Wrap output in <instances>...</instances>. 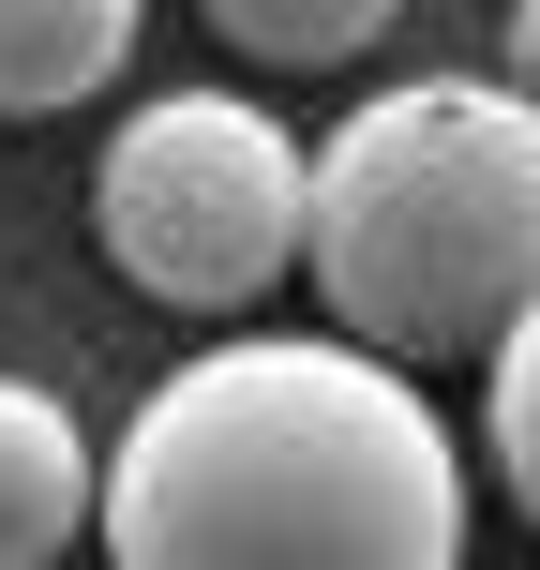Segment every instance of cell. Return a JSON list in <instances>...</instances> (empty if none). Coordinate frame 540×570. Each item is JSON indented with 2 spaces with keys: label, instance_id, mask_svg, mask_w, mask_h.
Instances as JSON below:
<instances>
[{
  "label": "cell",
  "instance_id": "6da1fadb",
  "mask_svg": "<svg viewBox=\"0 0 540 570\" xmlns=\"http://www.w3.org/2000/svg\"><path fill=\"white\" fill-rule=\"evenodd\" d=\"M120 570H465V451L345 331H226L106 451Z\"/></svg>",
  "mask_w": 540,
  "mask_h": 570
},
{
  "label": "cell",
  "instance_id": "7a4b0ae2",
  "mask_svg": "<svg viewBox=\"0 0 540 570\" xmlns=\"http://www.w3.org/2000/svg\"><path fill=\"white\" fill-rule=\"evenodd\" d=\"M315 301L391 375L495 361L540 315V106L511 76H405L331 120Z\"/></svg>",
  "mask_w": 540,
  "mask_h": 570
},
{
  "label": "cell",
  "instance_id": "3957f363",
  "mask_svg": "<svg viewBox=\"0 0 540 570\" xmlns=\"http://www.w3.org/2000/svg\"><path fill=\"white\" fill-rule=\"evenodd\" d=\"M90 226L136 301L166 315H256L315 256V150L285 136L256 90H150L106 136Z\"/></svg>",
  "mask_w": 540,
  "mask_h": 570
},
{
  "label": "cell",
  "instance_id": "277c9868",
  "mask_svg": "<svg viewBox=\"0 0 540 570\" xmlns=\"http://www.w3.org/2000/svg\"><path fill=\"white\" fill-rule=\"evenodd\" d=\"M90 525H106V465H90L76 405L0 375V570H60Z\"/></svg>",
  "mask_w": 540,
  "mask_h": 570
},
{
  "label": "cell",
  "instance_id": "5b68a950",
  "mask_svg": "<svg viewBox=\"0 0 540 570\" xmlns=\"http://www.w3.org/2000/svg\"><path fill=\"white\" fill-rule=\"evenodd\" d=\"M136 60V0H0V120H60Z\"/></svg>",
  "mask_w": 540,
  "mask_h": 570
},
{
  "label": "cell",
  "instance_id": "8992f818",
  "mask_svg": "<svg viewBox=\"0 0 540 570\" xmlns=\"http://www.w3.org/2000/svg\"><path fill=\"white\" fill-rule=\"evenodd\" d=\"M196 16L226 30L240 60H271V76H331V60H361L405 0H196Z\"/></svg>",
  "mask_w": 540,
  "mask_h": 570
},
{
  "label": "cell",
  "instance_id": "52a82bcc",
  "mask_svg": "<svg viewBox=\"0 0 540 570\" xmlns=\"http://www.w3.org/2000/svg\"><path fill=\"white\" fill-rule=\"evenodd\" d=\"M481 421H495V481H511V511L540 525V315L481 361Z\"/></svg>",
  "mask_w": 540,
  "mask_h": 570
},
{
  "label": "cell",
  "instance_id": "ba28073f",
  "mask_svg": "<svg viewBox=\"0 0 540 570\" xmlns=\"http://www.w3.org/2000/svg\"><path fill=\"white\" fill-rule=\"evenodd\" d=\"M511 90L540 106V0H511Z\"/></svg>",
  "mask_w": 540,
  "mask_h": 570
}]
</instances>
